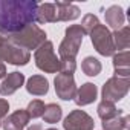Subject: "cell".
I'll use <instances>...</instances> for the list:
<instances>
[{"label": "cell", "mask_w": 130, "mask_h": 130, "mask_svg": "<svg viewBox=\"0 0 130 130\" xmlns=\"http://www.w3.org/2000/svg\"><path fill=\"white\" fill-rule=\"evenodd\" d=\"M38 3L34 0H0V35H14L35 25Z\"/></svg>", "instance_id": "obj_1"}, {"label": "cell", "mask_w": 130, "mask_h": 130, "mask_svg": "<svg viewBox=\"0 0 130 130\" xmlns=\"http://www.w3.org/2000/svg\"><path fill=\"white\" fill-rule=\"evenodd\" d=\"M83 37H84V32L80 25L68 26L64 40L61 41V44L58 47L60 60H75V57L80 51V46L83 43Z\"/></svg>", "instance_id": "obj_2"}, {"label": "cell", "mask_w": 130, "mask_h": 130, "mask_svg": "<svg viewBox=\"0 0 130 130\" xmlns=\"http://www.w3.org/2000/svg\"><path fill=\"white\" fill-rule=\"evenodd\" d=\"M12 43H15L17 46L26 49L28 52L32 51V49H38L44 41H46V32L37 26V25H31L28 28H25L23 31L14 34V35H9L8 37Z\"/></svg>", "instance_id": "obj_3"}, {"label": "cell", "mask_w": 130, "mask_h": 130, "mask_svg": "<svg viewBox=\"0 0 130 130\" xmlns=\"http://www.w3.org/2000/svg\"><path fill=\"white\" fill-rule=\"evenodd\" d=\"M31 60V54L12 43L8 37L0 35V61H6L14 66H25Z\"/></svg>", "instance_id": "obj_4"}, {"label": "cell", "mask_w": 130, "mask_h": 130, "mask_svg": "<svg viewBox=\"0 0 130 130\" xmlns=\"http://www.w3.org/2000/svg\"><path fill=\"white\" fill-rule=\"evenodd\" d=\"M34 60H35L37 68L46 74L60 72V58H57L54 52V44L47 40L35 51Z\"/></svg>", "instance_id": "obj_5"}, {"label": "cell", "mask_w": 130, "mask_h": 130, "mask_svg": "<svg viewBox=\"0 0 130 130\" xmlns=\"http://www.w3.org/2000/svg\"><path fill=\"white\" fill-rule=\"evenodd\" d=\"M90 40L95 46V49L104 55V57H110L115 54V46H113V38H112V32L109 31V28L106 25H96L93 28V31L89 34Z\"/></svg>", "instance_id": "obj_6"}, {"label": "cell", "mask_w": 130, "mask_h": 130, "mask_svg": "<svg viewBox=\"0 0 130 130\" xmlns=\"http://www.w3.org/2000/svg\"><path fill=\"white\" fill-rule=\"evenodd\" d=\"M128 87H130L128 78L112 77L103 86V101H109V103H113L115 104L116 101L122 100L127 95Z\"/></svg>", "instance_id": "obj_7"}, {"label": "cell", "mask_w": 130, "mask_h": 130, "mask_svg": "<svg viewBox=\"0 0 130 130\" xmlns=\"http://www.w3.org/2000/svg\"><path fill=\"white\" fill-rule=\"evenodd\" d=\"M95 125L93 118L89 116L84 110L71 112L63 122L64 130H92Z\"/></svg>", "instance_id": "obj_8"}, {"label": "cell", "mask_w": 130, "mask_h": 130, "mask_svg": "<svg viewBox=\"0 0 130 130\" xmlns=\"http://www.w3.org/2000/svg\"><path fill=\"white\" fill-rule=\"evenodd\" d=\"M55 84V92L58 95V98L61 100H74L77 95V84L74 80V75H68V74H58L54 80Z\"/></svg>", "instance_id": "obj_9"}, {"label": "cell", "mask_w": 130, "mask_h": 130, "mask_svg": "<svg viewBox=\"0 0 130 130\" xmlns=\"http://www.w3.org/2000/svg\"><path fill=\"white\" fill-rule=\"evenodd\" d=\"M29 119L31 118H29L28 112L25 109H19L3 119L2 127H3V130H23L28 125Z\"/></svg>", "instance_id": "obj_10"}, {"label": "cell", "mask_w": 130, "mask_h": 130, "mask_svg": "<svg viewBox=\"0 0 130 130\" xmlns=\"http://www.w3.org/2000/svg\"><path fill=\"white\" fill-rule=\"evenodd\" d=\"M25 83V75L20 72H11L8 77L3 78L2 84H0V93L2 95H12L17 89H20Z\"/></svg>", "instance_id": "obj_11"}, {"label": "cell", "mask_w": 130, "mask_h": 130, "mask_svg": "<svg viewBox=\"0 0 130 130\" xmlns=\"http://www.w3.org/2000/svg\"><path fill=\"white\" fill-rule=\"evenodd\" d=\"M113 68H115V77L128 78L130 75V52L121 51L113 55Z\"/></svg>", "instance_id": "obj_12"}, {"label": "cell", "mask_w": 130, "mask_h": 130, "mask_svg": "<svg viewBox=\"0 0 130 130\" xmlns=\"http://www.w3.org/2000/svg\"><path fill=\"white\" fill-rule=\"evenodd\" d=\"M55 5V12H57V22H69L75 20L80 17V8L68 3V2H57Z\"/></svg>", "instance_id": "obj_13"}, {"label": "cell", "mask_w": 130, "mask_h": 130, "mask_svg": "<svg viewBox=\"0 0 130 130\" xmlns=\"http://www.w3.org/2000/svg\"><path fill=\"white\" fill-rule=\"evenodd\" d=\"M96 86L92 84V83H86L83 84L80 89H77V95H75V103L78 106H87L90 103H93L96 100Z\"/></svg>", "instance_id": "obj_14"}, {"label": "cell", "mask_w": 130, "mask_h": 130, "mask_svg": "<svg viewBox=\"0 0 130 130\" xmlns=\"http://www.w3.org/2000/svg\"><path fill=\"white\" fill-rule=\"evenodd\" d=\"M104 15H106V23H107L113 31H118V29L122 28L125 17H124V12H122V8H121V6H118V5L110 6L109 9H106Z\"/></svg>", "instance_id": "obj_15"}, {"label": "cell", "mask_w": 130, "mask_h": 130, "mask_svg": "<svg viewBox=\"0 0 130 130\" xmlns=\"http://www.w3.org/2000/svg\"><path fill=\"white\" fill-rule=\"evenodd\" d=\"M26 90L31 95H46L49 90V81L43 75H32L26 83Z\"/></svg>", "instance_id": "obj_16"}, {"label": "cell", "mask_w": 130, "mask_h": 130, "mask_svg": "<svg viewBox=\"0 0 130 130\" xmlns=\"http://www.w3.org/2000/svg\"><path fill=\"white\" fill-rule=\"evenodd\" d=\"M37 22L38 23H55L57 22V12L54 3H41L37 8Z\"/></svg>", "instance_id": "obj_17"}, {"label": "cell", "mask_w": 130, "mask_h": 130, "mask_svg": "<svg viewBox=\"0 0 130 130\" xmlns=\"http://www.w3.org/2000/svg\"><path fill=\"white\" fill-rule=\"evenodd\" d=\"M113 38V46L118 51H127L130 46V28L128 26H122L121 29L115 31L112 34Z\"/></svg>", "instance_id": "obj_18"}, {"label": "cell", "mask_w": 130, "mask_h": 130, "mask_svg": "<svg viewBox=\"0 0 130 130\" xmlns=\"http://www.w3.org/2000/svg\"><path fill=\"white\" fill-rule=\"evenodd\" d=\"M98 116L103 119V121H107V119H112V118H116V116H121L122 115V110L116 109L113 103H109V101H101L98 104Z\"/></svg>", "instance_id": "obj_19"}, {"label": "cell", "mask_w": 130, "mask_h": 130, "mask_svg": "<svg viewBox=\"0 0 130 130\" xmlns=\"http://www.w3.org/2000/svg\"><path fill=\"white\" fill-rule=\"evenodd\" d=\"M61 107L55 103H51L47 106H44V112H43V119L47 124H55L61 119Z\"/></svg>", "instance_id": "obj_20"}, {"label": "cell", "mask_w": 130, "mask_h": 130, "mask_svg": "<svg viewBox=\"0 0 130 130\" xmlns=\"http://www.w3.org/2000/svg\"><path fill=\"white\" fill-rule=\"evenodd\" d=\"M81 69L86 75L95 77L101 72V63H100V60H96L93 57H86L81 63Z\"/></svg>", "instance_id": "obj_21"}, {"label": "cell", "mask_w": 130, "mask_h": 130, "mask_svg": "<svg viewBox=\"0 0 130 130\" xmlns=\"http://www.w3.org/2000/svg\"><path fill=\"white\" fill-rule=\"evenodd\" d=\"M130 116H116L107 121H103V128L104 130H124L128 128Z\"/></svg>", "instance_id": "obj_22"}, {"label": "cell", "mask_w": 130, "mask_h": 130, "mask_svg": "<svg viewBox=\"0 0 130 130\" xmlns=\"http://www.w3.org/2000/svg\"><path fill=\"white\" fill-rule=\"evenodd\" d=\"M26 112H28L29 118H40V116H43V112H44V103L40 100H34L28 104Z\"/></svg>", "instance_id": "obj_23"}, {"label": "cell", "mask_w": 130, "mask_h": 130, "mask_svg": "<svg viewBox=\"0 0 130 130\" xmlns=\"http://www.w3.org/2000/svg\"><path fill=\"white\" fill-rule=\"evenodd\" d=\"M96 25H100L98 17H96V15H93V14H87V15H84V17H83V22H81V25H80V26H81V29H83V32H84V34H90Z\"/></svg>", "instance_id": "obj_24"}, {"label": "cell", "mask_w": 130, "mask_h": 130, "mask_svg": "<svg viewBox=\"0 0 130 130\" xmlns=\"http://www.w3.org/2000/svg\"><path fill=\"white\" fill-rule=\"evenodd\" d=\"M8 110H9V103L3 98H0V125H2L3 119L8 116Z\"/></svg>", "instance_id": "obj_25"}, {"label": "cell", "mask_w": 130, "mask_h": 130, "mask_svg": "<svg viewBox=\"0 0 130 130\" xmlns=\"http://www.w3.org/2000/svg\"><path fill=\"white\" fill-rule=\"evenodd\" d=\"M6 77V68H5V64L0 61V78H5Z\"/></svg>", "instance_id": "obj_26"}, {"label": "cell", "mask_w": 130, "mask_h": 130, "mask_svg": "<svg viewBox=\"0 0 130 130\" xmlns=\"http://www.w3.org/2000/svg\"><path fill=\"white\" fill-rule=\"evenodd\" d=\"M26 130H43V127H41V124H34V125L28 127Z\"/></svg>", "instance_id": "obj_27"}, {"label": "cell", "mask_w": 130, "mask_h": 130, "mask_svg": "<svg viewBox=\"0 0 130 130\" xmlns=\"http://www.w3.org/2000/svg\"><path fill=\"white\" fill-rule=\"evenodd\" d=\"M47 130H57V128H47Z\"/></svg>", "instance_id": "obj_28"}]
</instances>
